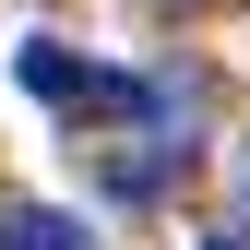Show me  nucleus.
<instances>
[{"label": "nucleus", "instance_id": "2", "mask_svg": "<svg viewBox=\"0 0 250 250\" xmlns=\"http://www.w3.org/2000/svg\"><path fill=\"white\" fill-rule=\"evenodd\" d=\"M12 72H24V96H48V107H72V83H83V60L36 36V48H24V60H12Z\"/></svg>", "mask_w": 250, "mask_h": 250}, {"label": "nucleus", "instance_id": "1", "mask_svg": "<svg viewBox=\"0 0 250 250\" xmlns=\"http://www.w3.org/2000/svg\"><path fill=\"white\" fill-rule=\"evenodd\" d=\"M0 250H96V238H83V214H60V203H12L0 214Z\"/></svg>", "mask_w": 250, "mask_h": 250}, {"label": "nucleus", "instance_id": "3", "mask_svg": "<svg viewBox=\"0 0 250 250\" xmlns=\"http://www.w3.org/2000/svg\"><path fill=\"white\" fill-rule=\"evenodd\" d=\"M203 250H250V238H238V227H214V238H203Z\"/></svg>", "mask_w": 250, "mask_h": 250}]
</instances>
